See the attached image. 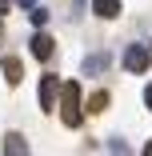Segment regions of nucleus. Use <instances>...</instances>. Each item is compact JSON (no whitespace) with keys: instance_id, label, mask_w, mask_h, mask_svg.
Segmentation results:
<instances>
[{"instance_id":"obj_1","label":"nucleus","mask_w":152,"mask_h":156,"mask_svg":"<svg viewBox=\"0 0 152 156\" xmlns=\"http://www.w3.org/2000/svg\"><path fill=\"white\" fill-rule=\"evenodd\" d=\"M60 120H64L68 128H80V120H84V108H80V84H76V80L60 84Z\"/></svg>"},{"instance_id":"obj_2","label":"nucleus","mask_w":152,"mask_h":156,"mask_svg":"<svg viewBox=\"0 0 152 156\" xmlns=\"http://www.w3.org/2000/svg\"><path fill=\"white\" fill-rule=\"evenodd\" d=\"M124 68H128V72H144V68H148V48H144V44H132V48L124 52Z\"/></svg>"},{"instance_id":"obj_3","label":"nucleus","mask_w":152,"mask_h":156,"mask_svg":"<svg viewBox=\"0 0 152 156\" xmlns=\"http://www.w3.org/2000/svg\"><path fill=\"white\" fill-rule=\"evenodd\" d=\"M52 52H56V40H52L48 32H36V36H32V56H36V60H52Z\"/></svg>"},{"instance_id":"obj_4","label":"nucleus","mask_w":152,"mask_h":156,"mask_svg":"<svg viewBox=\"0 0 152 156\" xmlns=\"http://www.w3.org/2000/svg\"><path fill=\"white\" fill-rule=\"evenodd\" d=\"M40 108H44V112L56 108V76H44V80H40Z\"/></svg>"},{"instance_id":"obj_5","label":"nucleus","mask_w":152,"mask_h":156,"mask_svg":"<svg viewBox=\"0 0 152 156\" xmlns=\"http://www.w3.org/2000/svg\"><path fill=\"white\" fill-rule=\"evenodd\" d=\"M92 12L100 20H112V16H120V0H92Z\"/></svg>"},{"instance_id":"obj_6","label":"nucleus","mask_w":152,"mask_h":156,"mask_svg":"<svg viewBox=\"0 0 152 156\" xmlns=\"http://www.w3.org/2000/svg\"><path fill=\"white\" fill-rule=\"evenodd\" d=\"M0 68H4V80H8V84H20V76H24V64H20L16 56H4V64H0Z\"/></svg>"},{"instance_id":"obj_7","label":"nucleus","mask_w":152,"mask_h":156,"mask_svg":"<svg viewBox=\"0 0 152 156\" xmlns=\"http://www.w3.org/2000/svg\"><path fill=\"white\" fill-rule=\"evenodd\" d=\"M4 156H32V152H28V144H24L16 132H8V140H4Z\"/></svg>"},{"instance_id":"obj_8","label":"nucleus","mask_w":152,"mask_h":156,"mask_svg":"<svg viewBox=\"0 0 152 156\" xmlns=\"http://www.w3.org/2000/svg\"><path fill=\"white\" fill-rule=\"evenodd\" d=\"M88 108H92V112H104L108 108V92H96V96L88 100Z\"/></svg>"},{"instance_id":"obj_9","label":"nucleus","mask_w":152,"mask_h":156,"mask_svg":"<svg viewBox=\"0 0 152 156\" xmlns=\"http://www.w3.org/2000/svg\"><path fill=\"white\" fill-rule=\"evenodd\" d=\"M44 20H48V8H36L32 4V24H44Z\"/></svg>"},{"instance_id":"obj_10","label":"nucleus","mask_w":152,"mask_h":156,"mask_svg":"<svg viewBox=\"0 0 152 156\" xmlns=\"http://www.w3.org/2000/svg\"><path fill=\"white\" fill-rule=\"evenodd\" d=\"M144 104H148V108H152V84H148V88H144Z\"/></svg>"},{"instance_id":"obj_11","label":"nucleus","mask_w":152,"mask_h":156,"mask_svg":"<svg viewBox=\"0 0 152 156\" xmlns=\"http://www.w3.org/2000/svg\"><path fill=\"white\" fill-rule=\"evenodd\" d=\"M16 4H20V8H32V4H36V0H16Z\"/></svg>"},{"instance_id":"obj_12","label":"nucleus","mask_w":152,"mask_h":156,"mask_svg":"<svg viewBox=\"0 0 152 156\" xmlns=\"http://www.w3.org/2000/svg\"><path fill=\"white\" fill-rule=\"evenodd\" d=\"M4 12H8V0H0V16H4Z\"/></svg>"},{"instance_id":"obj_13","label":"nucleus","mask_w":152,"mask_h":156,"mask_svg":"<svg viewBox=\"0 0 152 156\" xmlns=\"http://www.w3.org/2000/svg\"><path fill=\"white\" fill-rule=\"evenodd\" d=\"M144 156H152V140H148V144H144Z\"/></svg>"},{"instance_id":"obj_14","label":"nucleus","mask_w":152,"mask_h":156,"mask_svg":"<svg viewBox=\"0 0 152 156\" xmlns=\"http://www.w3.org/2000/svg\"><path fill=\"white\" fill-rule=\"evenodd\" d=\"M0 36H4V28H0Z\"/></svg>"}]
</instances>
